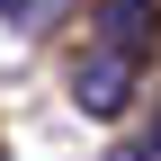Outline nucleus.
I'll return each mask as SVG.
<instances>
[{"label": "nucleus", "mask_w": 161, "mask_h": 161, "mask_svg": "<svg viewBox=\"0 0 161 161\" xmlns=\"http://www.w3.org/2000/svg\"><path fill=\"white\" fill-rule=\"evenodd\" d=\"M125 98H134V63H125V54L90 45V54L72 63V108H80V116L108 125V116H125Z\"/></svg>", "instance_id": "f257e3e1"}, {"label": "nucleus", "mask_w": 161, "mask_h": 161, "mask_svg": "<svg viewBox=\"0 0 161 161\" xmlns=\"http://www.w3.org/2000/svg\"><path fill=\"white\" fill-rule=\"evenodd\" d=\"M90 18H98V45H108V54H125L134 72L152 63V45H161V0H98Z\"/></svg>", "instance_id": "f03ea898"}, {"label": "nucleus", "mask_w": 161, "mask_h": 161, "mask_svg": "<svg viewBox=\"0 0 161 161\" xmlns=\"http://www.w3.org/2000/svg\"><path fill=\"white\" fill-rule=\"evenodd\" d=\"M116 161H161V143H116Z\"/></svg>", "instance_id": "7ed1b4c3"}, {"label": "nucleus", "mask_w": 161, "mask_h": 161, "mask_svg": "<svg viewBox=\"0 0 161 161\" xmlns=\"http://www.w3.org/2000/svg\"><path fill=\"white\" fill-rule=\"evenodd\" d=\"M0 161H9V152H0Z\"/></svg>", "instance_id": "20e7f679"}, {"label": "nucleus", "mask_w": 161, "mask_h": 161, "mask_svg": "<svg viewBox=\"0 0 161 161\" xmlns=\"http://www.w3.org/2000/svg\"><path fill=\"white\" fill-rule=\"evenodd\" d=\"M152 143H161V134H152Z\"/></svg>", "instance_id": "39448f33"}]
</instances>
